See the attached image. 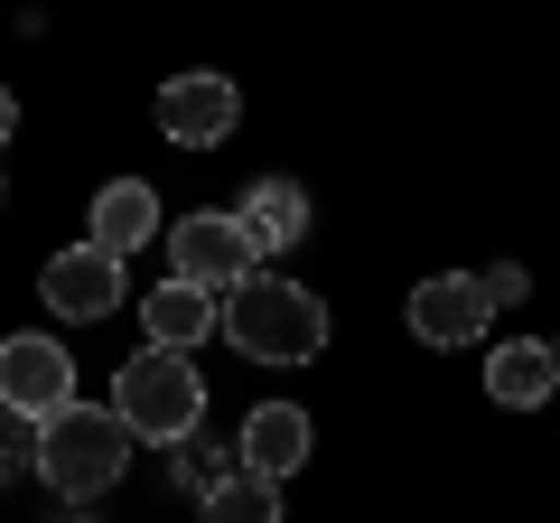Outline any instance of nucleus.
Returning <instances> with one entry per match:
<instances>
[{
  "label": "nucleus",
  "instance_id": "1",
  "mask_svg": "<svg viewBox=\"0 0 560 523\" xmlns=\"http://www.w3.org/2000/svg\"><path fill=\"white\" fill-rule=\"evenodd\" d=\"M224 337L253 364H308L327 346V309H318V290L280 281V271H253L243 290H224Z\"/></svg>",
  "mask_w": 560,
  "mask_h": 523
},
{
  "label": "nucleus",
  "instance_id": "8",
  "mask_svg": "<svg viewBox=\"0 0 560 523\" xmlns=\"http://www.w3.org/2000/svg\"><path fill=\"white\" fill-rule=\"evenodd\" d=\"M38 300L57 309V318H113L121 309V262L94 253V243H75V253H57L38 271Z\"/></svg>",
  "mask_w": 560,
  "mask_h": 523
},
{
  "label": "nucleus",
  "instance_id": "3",
  "mask_svg": "<svg viewBox=\"0 0 560 523\" xmlns=\"http://www.w3.org/2000/svg\"><path fill=\"white\" fill-rule=\"evenodd\" d=\"M113 411L131 421V440H168L178 449L187 430L206 421V374L178 356V346H140V356L113 374Z\"/></svg>",
  "mask_w": 560,
  "mask_h": 523
},
{
  "label": "nucleus",
  "instance_id": "4",
  "mask_svg": "<svg viewBox=\"0 0 560 523\" xmlns=\"http://www.w3.org/2000/svg\"><path fill=\"white\" fill-rule=\"evenodd\" d=\"M261 271V253H253V234H243L234 216H187V224H168V281H197V290H243Z\"/></svg>",
  "mask_w": 560,
  "mask_h": 523
},
{
  "label": "nucleus",
  "instance_id": "10",
  "mask_svg": "<svg viewBox=\"0 0 560 523\" xmlns=\"http://www.w3.org/2000/svg\"><path fill=\"white\" fill-rule=\"evenodd\" d=\"M486 393H495L504 411H533V403H551V393H560V346H533V337L495 346V356H486Z\"/></svg>",
  "mask_w": 560,
  "mask_h": 523
},
{
  "label": "nucleus",
  "instance_id": "7",
  "mask_svg": "<svg viewBox=\"0 0 560 523\" xmlns=\"http://www.w3.org/2000/svg\"><path fill=\"white\" fill-rule=\"evenodd\" d=\"M486 318H495V300H486L477 271H440V281L411 290V337L420 346H477Z\"/></svg>",
  "mask_w": 560,
  "mask_h": 523
},
{
  "label": "nucleus",
  "instance_id": "18",
  "mask_svg": "<svg viewBox=\"0 0 560 523\" xmlns=\"http://www.w3.org/2000/svg\"><path fill=\"white\" fill-rule=\"evenodd\" d=\"M10 131H20V94H10V84H0V141H10Z\"/></svg>",
  "mask_w": 560,
  "mask_h": 523
},
{
  "label": "nucleus",
  "instance_id": "5",
  "mask_svg": "<svg viewBox=\"0 0 560 523\" xmlns=\"http://www.w3.org/2000/svg\"><path fill=\"white\" fill-rule=\"evenodd\" d=\"M75 403V356L57 337H10L0 346V411H20V421H57Z\"/></svg>",
  "mask_w": 560,
  "mask_h": 523
},
{
  "label": "nucleus",
  "instance_id": "2",
  "mask_svg": "<svg viewBox=\"0 0 560 523\" xmlns=\"http://www.w3.org/2000/svg\"><path fill=\"white\" fill-rule=\"evenodd\" d=\"M131 467V421H121L113 403H66L57 421H38V477L57 486V496H103V486Z\"/></svg>",
  "mask_w": 560,
  "mask_h": 523
},
{
  "label": "nucleus",
  "instance_id": "13",
  "mask_svg": "<svg viewBox=\"0 0 560 523\" xmlns=\"http://www.w3.org/2000/svg\"><path fill=\"white\" fill-rule=\"evenodd\" d=\"M150 234H160V197H150L140 178H113V187L94 197V253L131 262V253H140Z\"/></svg>",
  "mask_w": 560,
  "mask_h": 523
},
{
  "label": "nucleus",
  "instance_id": "15",
  "mask_svg": "<svg viewBox=\"0 0 560 523\" xmlns=\"http://www.w3.org/2000/svg\"><path fill=\"white\" fill-rule=\"evenodd\" d=\"M178 477L206 496V486H224V477H234V458H224L215 440H197V430H187V440H178Z\"/></svg>",
  "mask_w": 560,
  "mask_h": 523
},
{
  "label": "nucleus",
  "instance_id": "16",
  "mask_svg": "<svg viewBox=\"0 0 560 523\" xmlns=\"http://www.w3.org/2000/svg\"><path fill=\"white\" fill-rule=\"evenodd\" d=\"M20 467H38V440L20 430V411H0V477H20Z\"/></svg>",
  "mask_w": 560,
  "mask_h": 523
},
{
  "label": "nucleus",
  "instance_id": "6",
  "mask_svg": "<svg viewBox=\"0 0 560 523\" xmlns=\"http://www.w3.org/2000/svg\"><path fill=\"white\" fill-rule=\"evenodd\" d=\"M234 121H243L234 75H206V66H197V75H168V84H160V131H168L178 150H215Z\"/></svg>",
  "mask_w": 560,
  "mask_h": 523
},
{
  "label": "nucleus",
  "instance_id": "17",
  "mask_svg": "<svg viewBox=\"0 0 560 523\" xmlns=\"http://www.w3.org/2000/svg\"><path fill=\"white\" fill-rule=\"evenodd\" d=\"M477 281H486V300H523V271H514V262H495V271H477Z\"/></svg>",
  "mask_w": 560,
  "mask_h": 523
},
{
  "label": "nucleus",
  "instance_id": "9",
  "mask_svg": "<svg viewBox=\"0 0 560 523\" xmlns=\"http://www.w3.org/2000/svg\"><path fill=\"white\" fill-rule=\"evenodd\" d=\"M140 327H150V346H206V327H224V300L197 281H160L150 300H140Z\"/></svg>",
  "mask_w": 560,
  "mask_h": 523
},
{
  "label": "nucleus",
  "instance_id": "11",
  "mask_svg": "<svg viewBox=\"0 0 560 523\" xmlns=\"http://www.w3.org/2000/svg\"><path fill=\"white\" fill-rule=\"evenodd\" d=\"M308 440H318V430H308V411H300V403H261L253 421H243V467L280 486L290 467L308 458Z\"/></svg>",
  "mask_w": 560,
  "mask_h": 523
},
{
  "label": "nucleus",
  "instance_id": "12",
  "mask_svg": "<svg viewBox=\"0 0 560 523\" xmlns=\"http://www.w3.org/2000/svg\"><path fill=\"white\" fill-rule=\"evenodd\" d=\"M234 224L253 234V253H290V243L308 234V187L300 178H261L253 197L234 206Z\"/></svg>",
  "mask_w": 560,
  "mask_h": 523
},
{
  "label": "nucleus",
  "instance_id": "14",
  "mask_svg": "<svg viewBox=\"0 0 560 523\" xmlns=\"http://www.w3.org/2000/svg\"><path fill=\"white\" fill-rule=\"evenodd\" d=\"M206 523H280V486L253 477V467H234L224 486H206Z\"/></svg>",
  "mask_w": 560,
  "mask_h": 523
}]
</instances>
